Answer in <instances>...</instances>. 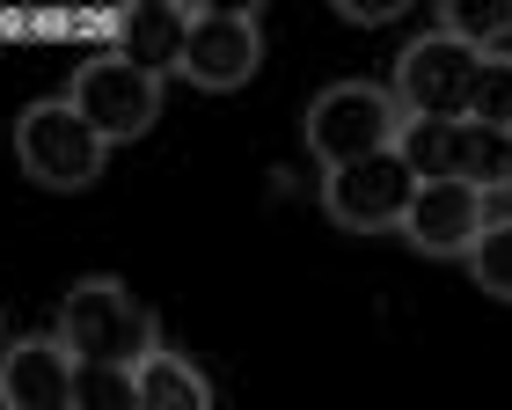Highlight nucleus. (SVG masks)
<instances>
[{
	"mask_svg": "<svg viewBox=\"0 0 512 410\" xmlns=\"http://www.w3.org/2000/svg\"><path fill=\"white\" fill-rule=\"evenodd\" d=\"M59 345L81 367H147L161 337L147 323V308L125 293V279H81L59 308Z\"/></svg>",
	"mask_w": 512,
	"mask_h": 410,
	"instance_id": "1",
	"label": "nucleus"
},
{
	"mask_svg": "<svg viewBox=\"0 0 512 410\" xmlns=\"http://www.w3.org/2000/svg\"><path fill=\"white\" fill-rule=\"evenodd\" d=\"M395 154L417 169V184H469L483 198H505L512 191V132H491V125H432V118H410Z\"/></svg>",
	"mask_w": 512,
	"mask_h": 410,
	"instance_id": "2",
	"label": "nucleus"
},
{
	"mask_svg": "<svg viewBox=\"0 0 512 410\" xmlns=\"http://www.w3.org/2000/svg\"><path fill=\"white\" fill-rule=\"evenodd\" d=\"M403 103H395V88H374V81H337L322 88L308 103V147L322 169H352L366 154H388L403 140Z\"/></svg>",
	"mask_w": 512,
	"mask_h": 410,
	"instance_id": "3",
	"label": "nucleus"
},
{
	"mask_svg": "<svg viewBox=\"0 0 512 410\" xmlns=\"http://www.w3.org/2000/svg\"><path fill=\"white\" fill-rule=\"evenodd\" d=\"M15 162H22V176H37L44 191H88L110 162V140L59 96V103H30L15 118Z\"/></svg>",
	"mask_w": 512,
	"mask_h": 410,
	"instance_id": "4",
	"label": "nucleus"
},
{
	"mask_svg": "<svg viewBox=\"0 0 512 410\" xmlns=\"http://www.w3.org/2000/svg\"><path fill=\"white\" fill-rule=\"evenodd\" d=\"M476 66H483V52L447 37V30H425L417 44H403V59H395V103H403V118H432V125L469 118Z\"/></svg>",
	"mask_w": 512,
	"mask_h": 410,
	"instance_id": "5",
	"label": "nucleus"
},
{
	"mask_svg": "<svg viewBox=\"0 0 512 410\" xmlns=\"http://www.w3.org/2000/svg\"><path fill=\"white\" fill-rule=\"evenodd\" d=\"M417 205V169L403 154H366L352 169H330L322 176V213L337 227H352V235H381V227H403Z\"/></svg>",
	"mask_w": 512,
	"mask_h": 410,
	"instance_id": "6",
	"label": "nucleus"
},
{
	"mask_svg": "<svg viewBox=\"0 0 512 410\" xmlns=\"http://www.w3.org/2000/svg\"><path fill=\"white\" fill-rule=\"evenodd\" d=\"M66 103H74L110 147H125V140H139V132L161 118V81L139 74V66H125V59H81Z\"/></svg>",
	"mask_w": 512,
	"mask_h": 410,
	"instance_id": "7",
	"label": "nucleus"
},
{
	"mask_svg": "<svg viewBox=\"0 0 512 410\" xmlns=\"http://www.w3.org/2000/svg\"><path fill=\"white\" fill-rule=\"evenodd\" d=\"M256 59H264L256 8H191V44H183V81L191 88L227 96L256 74Z\"/></svg>",
	"mask_w": 512,
	"mask_h": 410,
	"instance_id": "8",
	"label": "nucleus"
},
{
	"mask_svg": "<svg viewBox=\"0 0 512 410\" xmlns=\"http://www.w3.org/2000/svg\"><path fill=\"white\" fill-rule=\"evenodd\" d=\"M74 374H81V359L59 345V330L52 337L37 330L0 352V403L8 410H74Z\"/></svg>",
	"mask_w": 512,
	"mask_h": 410,
	"instance_id": "9",
	"label": "nucleus"
},
{
	"mask_svg": "<svg viewBox=\"0 0 512 410\" xmlns=\"http://www.w3.org/2000/svg\"><path fill=\"white\" fill-rule=\"evenodd\" d=\"M183 44H191V8L176 0H139L110 22V59L139 66V74H183Z\"/></svg>",
	"mask_w": 512,
	"mask_h": 410,
	"instance_id": "10",
	"label": "nucleus"
},
{
	"mask_svg": "<svg viewBox=\"0 0 512 410\" xmlns=\"http://www.w3.org/2000/svg\"><path fill=\"white\" fill-rule=\"evenodd\" d=\"M483 227H491L483 191H469V184H417V205H410L403 235L425 249V257H469Z\"/></svg>",
	"mask_w": 512,
	"mask_h": 410,
	"instance_id": "11",
	"label": "nucleus"
},
{
	"mask_svg": "<svg viewBox=\"0 0 512 410\" xmlns=\"http://www.w3.org/2000/svg\"><path fill=\"white\" fill-rule=\"evenodd\" d=\"M132 374H139V410H213V389L183 352H154Z\"/></svg>",
	"mask_w": 512,
	"mask_h": 410,
	"instance_id": "12",
	"label": "nucleus"
},
{
	"mask_svg": "<svg viewBox=\"0 0 512 410\" xmlns=\"http://www.w3.org/2000/svg\"><path fill=\"white\" fill-rule=\"evenodd\" d=\"M439 30L476 44V52H505L512 44V0H447V8H439Z\"/></svg>",
	"mask_w": 512,
	"mask_h": 410,
	"instance_id": "13",
	"label": "nucleus"
},
{
	"mask_svg": "<svg viewBox=\"0 0 512 410\" xmlns=\"http://www.w3.org/2000/svg\"><path fill=\"white\" fill-rule=\"evenodd\" d=\"M469 125L512 132V52H483L476 88H469Z\"/></svg>",
	"mask_w": 512,
	"mask_h": 410,
	"instance_id": "14",
	"label": "nucleus"
},
{
	"mask_svg": "<svg viewBox=\"0 0 512 410\" xmlns=\"http://www.w3.org/2000/svg\"><path fill=\"white\" fill-rule=\"evenodd\" d=\"M74 410H139V374L132 367H81Z\"/></svg>",
	"mask_w": 512,
	"mask_h": 410,
	"instance_id": "15",
	"label": "nucleus"
},
{
	"mask_svg": "<svg viewBox=\"0 0 512 410\" xmlns=\"http://www.w3.org/2000/svg\"><path fill=\"white\" fill-rule=\"evenodd\" d=\"M469 271H476V286L491 293V301H512V220H498V227H483V235H476Z\"/></svg>",
	"mask_w": 512,
	"mask_h": 410,
	"instance_id": "16",
	"label": "nucleus"
},
{
	"mask_svg": "<svg viewBox=\"0 0 512 410\" xmlns=\"http://www.w3.org/2000/svg\"><path fill=\"white\" fill-rule=\"evenodd\" d=\"M395 8H403V0H337V15H344V22H388Z\"/></svg>",
	"mask_w": 512,
	"mask_h": 410,
	"instance_id": "17",
	"label": "nucleus"
},
{
	"mask_svg": "<svg viewBox=\"0 0 512 410\" xmlns=\"http://www.w3.org/2000/svg\"><path fill=\"white\" fill-rule=\"evenodd\" d=\"M0 410H8V403H0Z\"/></svg>",
	"mask_w": 512,
	"mask_h": 410,
	"instance_id": "18",
	"label": "nucleus"
}]
</instances>
